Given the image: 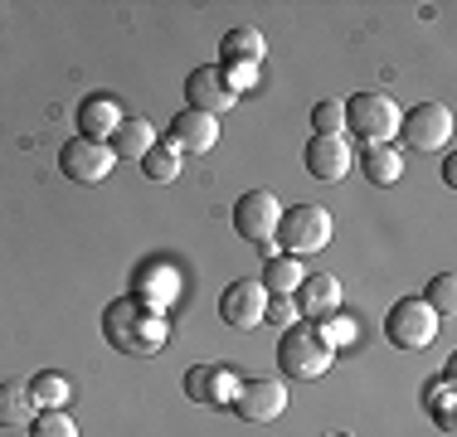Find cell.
Returning <instances> with one entry per match:
<instances>
[{
	"mask_svg": "<svg viewBox=\"0 0 457 437\" xmlns=\"http://www.w3.org/2000/svg\"><path fill=\"white\" fill-rule=\"evenodd\" d=\"M103 341L117 350V355H132V359H151L161 355L170 341V321L156 301H141L137 292L132 297H117L107 301L103 311Z\"/></svg>",
	"mask_w": 457,
	"mask_h": 437,
	"instance_id": "6da1fadb",
	"label": "cell"
},
{
	"mask_svg": "<svg viewBox=\"0 0 457 437\" xmlns=\"http://www.w3.org/2000/svg\"><path fill=\"white\" fill-rule=\"evenodd\" d=\"M331 359H336V350L326 345V335H321V326L317 321H302V326H287L282 331V341H278V365H282V375L287 379H321L326 369H331Z\"/></svg>",
	"mask_w": 457,
	"mask_h": 437,
	"instance_id": "7a4b0ae2",
	"label": "cell"
},
{
	"mask_svg": "<svg viewBox=\"0 0 457 437\" xmlns=\"http://www.w3.org/2000/svg\"><path fill=\"white\" fill-rule=\"evenodd\" d=\"M399 103L389 93H355L351 103H345V127H351V136H361L365 146H385L389 136H399Z\"/></svg>",
	"mask_w": 457,
	"mask_h": 437,
	"instance_id": "3957f363",
	"label": "cell"
},
{
	"mask_svg": "<svg viewBox=\"0 0 457 437\" xmlns=\"http://www.w3.org/2000/svg\"><path fill=\"white\" fill-rule=\"evenodd\" d=\"M385 335H389V345H399V350H428L438 341V316L428 311L423 297H404V301L389 306Z\"/></svg>",
	"mask_w": 457,
	"mask_h": 437,
	"instance_id": "277c9868",
	"label": "cell"
},
{
	"mask_svg": "<svg viewBox=\"0 0 457 437\" xmlns=\"http://www.w3.org/2000/svg\"><path fill=\"white\" fill-rule=\"evenodd\" d=\"M278 243L287 248L292 258L321 253V248L331 243V214H326L321 204H297V210H287L278 224Z\"/></svg>",
	"mask_w": 457,
	"mask_h": 437,
	"instance_id": "5b68a950",
	"label": "cell"
},
{
	"mask_svg": "<svg viewBox=\"0 0 457 437\" xmlns=\"http://www.w3.org/2000/svg\"><path fill=\"white\" fill-rule=\"evenodd\" d=\"M278 224H282V200H278L273 190L238 194V204H234V234L244 238V243L268 248L278 238Z\"/></svg>",
	"mask_w": 457,
	"mask_h": 437,
	"instance_id": "8992f818",
	"label": "cell"
},
{
	"mask_svg": "<svg viewBox=\"0 0 457 437\" xmlns=\"http://www.w3.org/2000/svg\"><path fill=\"white\" fill-rule=\"evenodd\" d=\"M399 136H404V146H413V151L448 146V136H453L448 103H419V107H409V112L399 117Z\"/></svg>",
	"mask_w": 457,
	"mask_h": 437,
	"instance_id": "52a82bcc",
	"label": "cell"
},
{
	"mask_svg": "<svg viewBox=\"0 0 457 437\" xmlns=\"http://www.w3.org/2000/svg\"><path fill=\"white\" fill-rule=\"evenodd\" d=\"M112 166H117V156H112V146H107V141L73 136V141H63V151H59V170L69 175V180H79V185L107 180Z\"/></svg>",
	"mask_w": 457,
	"mask_h": 437,
	"instance_id": "ba28073f",
	"label": "cell"
},
{
	"mask_svg": "<svg viewBox=\"0 0 457 437\" xmlns=\"http://www.w3.org/2000/svg\"><path fill=\"white\" fill-rule=\"evenodd\" d=\"M220 321L238 326V331H253L268 321V292L263 282H228L220 297Z\"/></svg>",
	"mask_w": 457,
	"mask_h": 437,
	"instance_id": "9c48e42d",
	"label": "cell"
},
{
	"mask_svg": "<svg viewBox=\"0 0 457 437\" xmlns=\"http://www.w3.org/2000/svg\"><path fill=\"white\" fill-rule=\"evenodd\" d=\"M234 413L244 423H273L287 413V389L278 379H244L234 393Z\"/></svg>",
	"mask_w": 457,
	"mask_h": 437,
	"instance_id": "30bf717a",
	"label": "cell"
},
{
	"mask_svg": "<svg viewBox=\"0 0 457 437\" xmlns=\"http://www.w3.org/2000/svg\"><path fill=\"white\" fill-rule=\"evenodd\" d=\"M214 141H220V117L195 112V107L170 117V146L180 156H204V151H214Z\"/></svg>",
	"mask_w": 457,
	"mask_h": 437,
	"instance_id": "8fae6325",
	"label": "cell"
},
{
	"mask_svg": "<svg viewBox=\"0 0 457 437\" xmlns=\"http://www.w3.org/2000/svg\"><path fill=\"white\" fill-rule=\"evenodd\" d=\"M238 384H244V379L224 365H195L190 375H185V393L200 399V403H214V408H234Z\"/></svg>",
	"mask_w": 457,
	"mask_h": 437,
	"instance_id": "7c38bea8",
	"label": "cell"
},
{
	"mask_svg": "<svg viewBox=\"0 0 457 437\" xmlns=\"http://www.w3.org/2000/svg\"><path fill=\"white\" fill-rule=\"evenodd\" d=\"M355 166V156H351V141L345 136H312L307 141V170L317 175V180H345Z\"/></svg>",
	"mask_w": 457,
	"mask_h": 437,
	"instance_id": "4fadbf2b",
	"label": "cell"
},
{
	"mask_svg": "<svg viewBox=\"0 0 457 437\" xmlns=\"http://www.w3.org/2000/svg\"><path fill=\"white\" fill-rule=\"evenodd\" d=\"M185 97H190V107L195 112H210V117H224L228 107H234V93L224 87V78H220V69H195L190 78H185Z\"/></svg>",
	"mask_w": 457,
	"mask_h": 437,
	"instance_id": "5bb4252c",
	"label": "cell"
},
{
	"mask_svg": "<svg viewBox=\"0 0 457 437\" xmlns=\"http://www.w3.org/2000/svg\"><path fill=\"white\" fill-rule=\"evenodd\" d=\"M127 117H122V103L117 97H103V93H93V97H83L79 103V136H88V141H112V131L122 127Z\"/></svg>",
	"mask_w": 457,
	"mask_h": 437,
	"instance_id": "9a60e30c",
	"label": "cell"
},
{
	"mask_svg": "<svg viewBox=\"0 0 457 437\" xmlns=\"http://www.w3.org/2000/svg\"><path fill=\"white\" fill-rule=\"evenodd\" d=\"M336 306H341V282H336L331 272H312V277L297 287V311L307 316V321L336 316Z\"/></svg>",
	"mask_w": 457,
	"mask_h": 437,
	"instance_id": "2e32d148",
	"label": "cell"
},
{
	"mask_svg": "<svg viewBox=\"0 0 457 437\" xmlns=\"http://www.w3.org/2000/svg\"><path fill=\"white\" fill-rule=\"evenodd\" d=\"M263 292L268 297H297V287L307 282V268H302V258H292V253H268L263 262Z\"/></svg>",
	"mask_w": 457,
	"mask_h": 437,
	"instance_id": "e0dca14e",
	"label": "cell"
},
{
	"mask_svg": "<svg viewBox=\"0 0 457 437\" xmlns=\"http://www.w3.org/2000/svg\"><path fill=\"white\" fill-rule=\"evenodd\" d=\"M107 146H112L117 161H137V166H141V156L156 146V127L141 122V117H127V122L112 131V141H107Z\"/></svg>",
	"mask_w": 457,
	"mask_h": 437,
	"instance_id": "ac0fdd59",
	"label": "cell"
},
{
	"mask_svg": "<svg viewBox=\"0 0 457 437\" xmlns=\"http://www.w3.org/2000/svg\"><path fill=\"white\" fill-rule=\"evenodd\" d=\"M361 170H365V180L370 185H379V190H389V185L399 180V175H404V156H399L395 146H365L361 151Z\"/></svg>",
	"mask_w": 457,
	"mask_h": 437,
	"instance_id": "d6986e66",
	"label": "cell"
},
{
	"mask_svg": "<svg viewBox=\"0 0 457 437\" xmlns=\"http://www.w3.org/2000/svg\"><path fill=\"white\" fill-rule=\"evenodd\" d=\"M35 399H29V384L20 379H0V428H20V423L35 418Z\"/></svg>",
	"mask_w": 457,
	"mask_h": 437,
	"instance_id": "ffe728a7",
	"label": "cell"
},
{
	"mask_svg": "<svg viewBox=\"0 0 457 437\" xmlns=\"http://www.w3.org/2000/svg\"><path fill=\"white\" fill-rule=\"evenodd\" d=\"M220 54H224V63H263V35L238 25L220 39Z\"/></svg>",
	"mask_w": 457,
	"mask_h": 437,
	"instance_id": "44dd1931",
	"label": "cell"
},
{
	"mask_svg": "<svg viewBox=\"0 0 457 437\" xmlns=\"http://www.w3.org/2000/svg\"><path fill=\"white\" fill-rule=\"evenodd\" d=\"M29 399H35V408H63V403L73 399V389L59 369H39V375L29 379Z\"/></svg>",
	"mask_w": 457,
	"mask_h": 437,
	"instance_id": "7402d4cb",
	"label": "cell"
},
{
	"mask_svg": "<svg viewBox=\"0 0 457 437\" xmlns=\"http://www.w3.org/2000/svg\"><path fill=\"white\" fill-rule=\"evenodd\" d=\"M141 175H146L151 185H170L180 175V151L170 146V141H156V146L141 156Z\"/></svg>",
	"mask_w": 457,
	"mask_h": 437,
	"instance_id": "603a6c76",
	"label": "cell"
},
{
	"mask_svg": "<svg viewBox=\"0 0 457 437\" xmlns=\"http://www.w3.org/2000/svg\"><path fill=\"white\" fill-rule=\"evenodd\" d=\"M141 301H156L161 311H166V301H176L180 297V277L170 268H146L141 272V292H137Z\"/></svg>",
	"mask_w": 457,
	"mask_h": 437,
	"instance_id": "cb8c5ba5",
	"label": "cell"
},
{
	"mask_svg": "<svg viewBox=\"0 0 457 437\" xmlns=\"http://www.w3.org/2000/svg\"><path fill=\"white\" fill-rule=\"evenodd\" d=\"M29 437H79V423L63 408H39L35 418H29Z\"/></svg>",
	"mask_w": 457,
	"mask_h": 437,
	"instance_id": "d4e9b609",
	"label": "cell"
},
{
	"mask_svg": "<svg viewBox=\"0 0 457 437\" xmlns=\"http://www.w3.org/2000/svg\"><path fill=\"white\" fill-rule=\"evenodd\" d=\"M423 301H428L433 316H453L457 311V277H453V272H438V277L428 282V297H423Z\"/></svg>",
	"mask_w": 457,
	"mask_h": 437,
	"instance_id": "484cf974",
	"label": "cell"
},
{
	"mask_svg": "<svg viewBox=\"0 0 457 437\" xmlns=\"http://www.w3.org/2000/svg\"><path fill=\"white\" fill-rule=\"evenodd\" d=\"M312 127H317V136H341L345 131V103L341 97H326V103L312 107Z\"/></svg>",
	"mask_w": 457,
	"mask_h": 437,
	"instance_id": "4316f807",
	"label": "cell"
},
{
	"mask_svg": "<svg viewBox=\"0 0 457 437\" xmlns=\"http://www.w3.org/2000/svg\"><path fill=\"white\" fill-rule=\"evenodd\" d=\"M220 78H224V87L228 93H244V87H253L258 83V63H220Z\"/></svg>",
	"mask_w": 457,
	"mask_h": 437,
	"instance_id": "83f0119b",
	"label": "cell"
},
{
	"mask_svg": "<svg viewBox=\"0 0 457 437\" xmlns=\"http://www.w3.org/2000/svg\"><path fill=\"white\" fill-rule=\"evenodd\" d=\"M453 369H448V375H443V384L438 389H433V418H438V428L443 433H453Z\"/></svg>",
	"mask_w": 457,
	"mask_h": 437,
	"instance_id": "f1b7e54d",
	"label": "cell"
},
{
	"mask_svg": "<svg viewBox=\"0 0 457 437\" xmlns=\"http://www.w3.org/2000/svg\"><path fill=\"white\" fill-rule=\"evenodd\" d=\"M326 321H331V326H321V335H326V345H345V341H355V321H351V316H326Z\"/></svg>",
	"mask_w": 457,
	"mask_h": 437,
	"instance_id": "f546056e",
	"label": "cell"
},
{
	"mask_svg": "<svg viewBox=\"0 0 457 437\" xmlns=\"http://www.w3.org/2000/svg\"><path fill=\"white\" fill-rule=\"evenodd\" d=\"M268 311H273V321H278V326L297 321V301H292V297H273V306H268Z\"/></svg>",
	"mask_w": 457,
	"mask_h": 437,
	"instance_id": "4dcf8cb0",
	"label": "cell"
},
{
	"mask_svg": "<svg viewBox=\"0 0 457 437\" xmlns=\"http://www.w3.org/2000/svg\"><path fill=\"white\" fill-rule=\"evenodd\" d=\"M443 180H448V185H457V156H448V161H443Z\"/></svg>",
	"mask_w": 457,
	"mask_h": 437,
	"instance_id": "1f68e13d",
	"label": "cell"
}]
</instances>
